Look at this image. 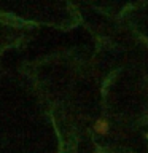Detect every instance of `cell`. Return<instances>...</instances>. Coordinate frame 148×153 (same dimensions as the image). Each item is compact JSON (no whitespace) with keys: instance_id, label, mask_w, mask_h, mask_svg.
<instances>
[{"instance_id":"1","label":"cell","mask_w":148,"mask_h":153,"mask_svg":"<svg viewBox=\"0 0 148 153\" xmlns=\"http://www.w3.org/2000/svg\"><path fill=\"white\" fill-rule=\"evenodd\" d=\"M94 129H95V132H97V134H107L108 123L105 121V120H99V121L94 124Z\"/></svg>"}]
</instances>
